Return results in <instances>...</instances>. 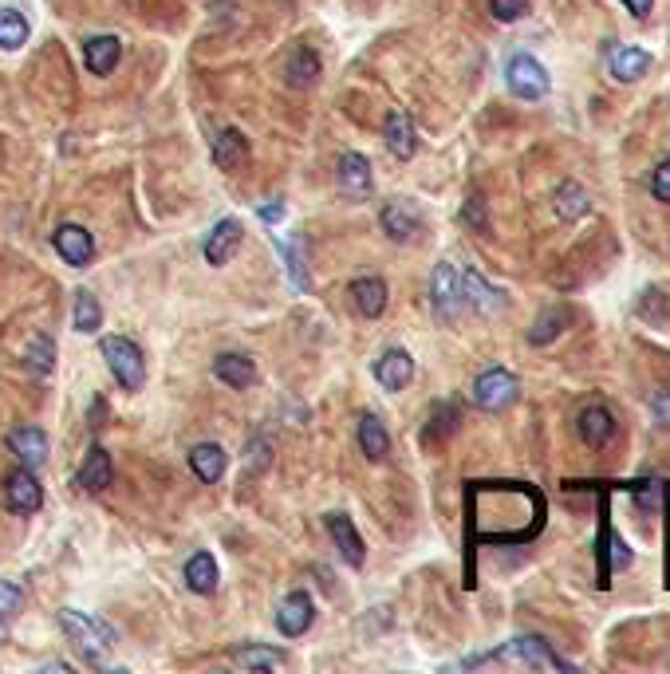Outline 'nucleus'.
I'll return each mask as SVG.
<instances>
[{"instance_id": "obj_20", "label": "nucleus", "mask_w": 670, "mask_h": 674, "mask_svg": "<svg viewBox=\"0 0 670 674\" xmlns=\"http://www.w3.org/2000/svg\"><path fill=\"white\" fill-rule=\"evenodd\" d=\"M410 375H414V359H410L402 347L383 351L379 363H375V379H379L387 391H402V387L410 383Z\"/></svg>"}, {"instance_id": "obj_9", "label": "nucleus", "mask_w": 670, "mask_h": 674, "mask_svg": "<svg viewBox=\"0 0 670 674\" xmlns=\"http://www.w3.org/2000/svg\"><path fill=\"white\" fill-rule=\"evenodd\" d=\"M8 450L28 466V470H40L48 462V434L40 426H16L8 430Z\"/></svg>"}, {"instance_id": "obj_44", "label": "nucleus", "mask_w": 670, "mask_h": 674, "mask_svg": "<svg viewBox=\"0 0 670 674\" xmlns=\"http://www.w3.org/2000/svg\"><path fill=\"white\" fill-rule=\"evenodd\" d=\"M0 639H4V615H0Z\"/></svg>"}, {"instance_id": "obj_2", "label": "nucleus", "mask_w": 670, "mask_h": 674, "mask_svg": "<svg viewBox=\"0 0 670 674\" xmlns=\"http://www.w3.org/2000/svg\"><path fill=\"white\" fill-rule=\"evenodd\" d=\"M60 627L67 631V639L75 643L79 655H87L91 663H103V655L115 647V631L103 623V619H91L75 607H64L60 611Z\"/></svg>"}, {"instance_id": "obj_12", "label": "nucleus", "mask_w": 670, "mask_h": 674, "mask_svg": "<svg viewBox=\"0 0 670 674\" xmlns=\"http://www.w3.org/2000/svg\"><path fill=\"white\" fill-rule=\"evenodd\" d=\"M237 249H241V221L237 217L217 221L213 233L205 237V261L209 265H225V261H233Z\"/></svg>"}, {"instance_id": "obj_18", "label": "nucleus", "mask_w": 670, "mask_h": 674, "mask_svg": "<svg viewBox=\"0 0 670 674\" xmlns=\"http://www.w3.org/2000/svg\"><path fill=\"white\" fill-rule=\"evenodd\" d=\"M213 375H217L225 387H233V391H245V387H253V383H257V363H253L249 355H237V351H229V355H217V363H213Z\"/></svg>"}, {"instance_id": "obj_39", "label": "nucleus", "mask_w": 670, "mask_h": 674, "mask_svg": "<svg viewBox=\"0 0 670 674\" xmlns=\"http://www.w3.org/2000/svg\"><path fill=\"white\" fill-rule=\"evenodd\" d=\"M462 221L466 225H473V229H485V198H469L466 205H462Z\"/></svg>"}, {"instance_id": "obj_13", "label": "nucleus", "mask_w": 670, "mask_h": 674, "mask_svg": "<svg viewBox=\"0 0 670 674\" xmlns=\"http://www.w3.org/2000/svg\"><path fill=\"white\" fill-rule=\"evenodd\" d=\"M316 79H320V56L308 44H296L284 60V83L296 87V91H308Z\"/></svg>"}, {"instance_id": "obj_27", "label": "nucleus", "mask_w": 670, "mask_h": 674, "mask_svg": "<svg viewBox=\"0 0 670 674\" xmlns=\"http://www.w3.org/2000/svg\"><path fill=\"white\" fill-rule=\"evenodd\" d=\"M217 560L209 556V552H194L190 560H186V584H190V592H198V596H213L217 592Z\"/></svg>"}, {"instance_id": "obj_33", "label": "nucleus", "mask_w": 670, "mask_h": 674, "mask_svg": "<svg viewBox=\"0 0 670 674\" xmlns=\"http://www.w3.org/2000/svg\"><path fill=\"white\" fill-rule=\"evenodd\" d=\"M280 253H284V265H288V276L292 284L304 292L308 288V265H304V249H300V237H288V241H276Z\"/></svg>"}, {"instance_id": "obj_31", "label": "nucleus", "mask_w": 670, "mask_h": 674, "mask_svg": "<svg viewBox=\"0 0 670 674\" xmlns=\"http://www.w3.org/2000/svg\"><path fill=\"white\" fill-rule=\"evenodd\" d=\"M24 44H28V20L16 8H0V48L16 52Z\"/></svg>"}, {"instance_id": "obj_23", "label": "nucleus", "mask_w": 670, "mask_h": 674, "mask_svg": "<svg viewBox=\"0 0 670 674\" xmlns=\"http://www.w3.org/2000/svg\"><path fill=\"white\" fill-rule=\"evenodd\" d=\"M213 162L221 170H241L249 162V138L241 135L237 127H225L221 135L213 138Z\"/></svg>"}, {"instance_id": "obj_15", "label": "nucleus", "mask_w": 670, "mask_h": 674, "mask_svg": "<svg viewBox=\"0 0 670 674\" xmlns=\"http://www.w3.org/2000/svg\"><path fill=\"white\" fill-rule=\"evenodd\" d=\"M328 533H332L335 548H339V556H343L351 568H359V564L367 560L363 537H359V529L351 525V517H343V513H328Z\"/></svg>"}, {"instance_id": "obj_7", "label": "nucleus", "mask_w": 670, "mask_h": 674, "mask_svg": "<svg viewBox=\"0 0 670 674\" xmlns=\"http://www.w3.org/2000/svg\"><path fill=\"white\" fill-rule=\"evenodd\" d=\"M458 284H462V304H469L477 316H493L505 308V292L493 288L477 269H462L458 272Z\"/></svg>"}, {"instance_id": "obj_16", "label": "nucleus", "mask_w": 670, "mask_h": 674, "mask_svg": "<svg viewBox=\"0 0 670 674\" xmlns=\"http://www.w3.org/2000/svg\"><path fill=\"white\" fill-rule=\"evenodd\" d=\"M335 178H339V190H347V194H355V198H363V194H371V162L363 158V154H339V162H335Z\"/></svg>"}, {"instance_id": "obj_26", "label": "nucleus", "mask_w": 670, "mask_h": 674, "mask_svg": "<svg viewBox=\"0 0 670 674\" xmlns=\"http://www.w3.org/2000/svg\"><path fill=\"white\" fill-rule=\"evenodd\" d=\"M552 205H556V217H560V221H580V217L592 209V198H588V190H584L580 182H560Z\"/></svg>"}, {"instance_id": "obj_22", "label": "nucleus", "mask_w": 670, "mask_h": 674, "mask_svg": "<svg viewBox=\"0 0 670 674\" xmlns=\"http://www.w3.org/2000/svg\"><path fill=\"white\" fill-rule=\"evenodd\" d=\"M119 56H123L119 36H95L83 48V64H87L91 75H111V71L119 68Z\"/></svg>"}, {"instance_id": "obj_14", "label": "nucleus", "mask_w": 670, "mask_h": 674, "mask_svg": "<svg viewBox=\"0 0 670 674\" xmlns=\"http://www.w3.org/2000/svg\"><path fill=\"white\" fill-rule=\"evenodd\" d=\"M647 68H651V52L631 48V44H619V48H611V56H607V71H611V79H619V83L643 79Z\"/></svg>"}, {"instance_id": "obj_42", "label": "nucleus", "mask_w": 670, "mask_h": 674, "mask_svg": "<svg viewBox=\"0 0 670 674\" xmlns=\"http://www.w3.org/2000/svg\"><path fill=\"white\" fill-rule=\"evenodd\" d=\"M623 4H627V8H631V16H647V12H651V4H655V0H623Z\"/></svg>"}, {"instance_id": "obj_29", "label": "nucleus", "mask_w": 670, "mask_h": 674, "mask_svg": "<svg viewBox=\"0 0 670 674\" xmlns=\"http://www.w3.org/2000/svg\"><path fill=\"white\" fill-rule=\"evenodd\" d=\"M229 663L237 671H280L288 663V655L284 651H268V647H237L229 655Z\"/></svg>"}, {"instance_id": "obj_11", "label": "nucleus", "mask_w": 670, "mask_h": 674, "mask_svg": "<svg viewBox=\"0 0 670 674\" xmlns=\"http://www.w3.org/2000/svg\"><path fill=\"white\" fill-rule=\"evenodd\" d=\"M52 245H56V253L64 257L67 265H75V269L91 265V257H95V241H91V233L83 225H60L56 237H52Z\"/></svg>"}, {"instance_id": "obj_6", "label": "nucleus", "mask_w": 670, "mask_h": 674, "mask_svg": "<svg viewBox=\"0 0 670 674\" xmlns=\"http://www.w3.org/2000/svg\"><path fill=\"white\" fill-rule=\"evenodd\" d=\"M517 399V375H509L505 367H489L473 379V403L481 410H501Z\"/></svg>"}, {"instance_id": "obj_37", "label": "nucleus", "mask_w": 670, "mask_h": 674, "mask_svg": "<svg viewBox=\"0 0 670 674\" xmlns=\"http://www.w3.org/2000/svg\"><path fill=\"white\" fill-rule=\"evenodd\" d=\"M20 604H24V592H20L12 580H0V615L20 611Z\"/></svg>"}, {"instance_id": "obj_1", "label": "nucleus", "mask_w": 670, "mask_h": 674, "mask_svg": "<svg viewBox=\"0 0 670 674\" xmlns=\"http://www.w3.org/2000/svg\"><path fill=\"white\" fill-rule=\"evenodd\" d=\"M481 663H525V667H540V671H572V663L560 659L540 635H521V639H513L509 647H501L493 655L469 659L466 667H481Z\"/></svg>"}, {"instance_id": "obj_43", "label": "nucleus", "mask_w": 670, "mask_h": 674, "mask_svg": "<svg viewBox=\"0 0 670 674\" xmlns=\"http://www.w3.org/2000/svg\"><path fill=\"white\" fill-rule=\"evenodd\" d=\"M261 217H265V221H280V217H284V205H280V202H268L265 209H261Z\"/></svg>"}, {"instance_id": "obj_38", "label": "nucleus", "mask_w": 670, "mask_h": 674, "mask_svg": "<svg viewBox=\"0 0 670 674\" xmlns=\"http://www.w3.org/2000/svg\"><path fill=\"white\" fill-rule=\"evenodd\" d=\"M651 194H655L659 202H670V158L655 166V174H651Z\"/></svg>"}, {"instance_id": "obj_41", "label": "nucleus", "mask_w": 670, "mask_h": 674, "mask_svg": "<svg viewBox=\"0 0 670 674\" xmlns=\"http://www.w3.org/2000/svg\"><path fill=\"white\" fill-rule=\"evenodd\" d=\"M607 548H611V568H627V564H631V552H627V544L619 537H611Z\"/></svg>"}, {"instance_id": "obj_36", "label": "nucleus", "mask_w": 670, "mask_h": 674, "mask_svg": "<svg viewBox=\"0 0 670 674\" xmlns=\"http://www.w3.org/2000/svg\"><path fill=\"white\" fill-rule=\"evenodd\" d=\"M52 359H56V347H52V339L36 336L32 351H28V363H32L36 371H52Z\"/></svg>"}, {"instance_id": "obj_17", "label": "nucleus", "mask_w": 670, "mask_h": 674, "mask_svg": "<svg viewBox=\"0 0 670 674\" xmlns=\"http://www.w3.org/2000/svg\"><path fill=\"white\" fill-rule=\"evenodd\" d=\"M576 430H580V438L592 446V450H600L611 442V434H615V418H611V410L600 403L584 406L580 410V418H576Z\"/></svg>"}, {"instance_id": "obj_35", "label": "nucleus", "mask_w": 670, "mask_h": 674, "mask_svg": "<svg viewBox=\"0 0 670 674\" xmlns=\"http://www.w3.org/2000/svg\"><path fill=\"white\" fill-rule=\"evenodd\" d=\"M489 12L501 20V24H513L529 12V0H489Z\"/></svg>"}, {"instance_id": "obj_3", "label": "nucleus", "mask_w": 670, "mask_h": 674, "mask_svg": "<svg viewBox=\"0 0 670 674\" xmlns=\"http://www.w3.org/2000/svg\"><path fill=\"white\" fill-rule=\"evenodd\" d=\"M99 347H103V359H107V367H111V375L119 379L123 391H138L146 383V359H142L138 343L123 336H103Z\"/></svg>"}, {"instance_id": "obj_8", "label": "nucleus", "mask_w": 670, "mask_h": 674, "mask_svg": "<svg viewBox=\"0 0 670 674\" xmlns=\"http://www.w3.org/2000/svg\"><path fill=\"white\" fill-rule=\"evenodd\" d=\"M430 304H434L438 320H458V312H462V284H458L454 265H438L434 269V276H430Z\"/></svg>"}, {"instance_id": "obj_30", "label": "nucleus", "mask_w": 670, "mask_h": 674, "mask_svg": "<svg viewBox=\"0 0 670 674\" xmlns=\"http://www.w3.org/2000/svg\"><path fill=\"white\" fill-rule=\"evenodd\" d=\"M383 233L391 237V241H410L414 237V229H418V221H414V213H406V205L402 202H387L383 205Z\"/></svg>"}, {"instance_id": "obj_19", "label": "nucleus", "mask_w": 670, "mask_h": 674, "mask_svg": "<svg viewBox=\"0 0 670 674\" xmlns=\"http://www.w3.org/2000/svg\"><path fill=\"white\" fill-rule=\"evenodd\" d=\"M75 481H79L87 493H99V489H107V485L115 481L111 454H107L103 446H91V450H87V458H83V466H79V473H75Z\"/></svg>"}, {"instance_id": "obj_5", "label": "nucleus", "mask_w": 670, "mask_h": 674, "mask_svg": "<svg viewBox=\"0 0 670 674\" xmlns=\"http://www.w3.org/2000/svg\"><path fill=\"white\" fill-rule=\"evenodd\" d=\"M505 83L517 99H544L548 95V71L536 64L529 52H517L509 64H505Z\"/></svg>"}, {"instance_id": "obj_40", "label": "nucleus", "mask_w": 670, "mask_h": 674, "mask_svg": "<svg viewBox=\"0 0 670 674\" xmlns=\"http://www.w3.org/2000/svg\"><path fill=\"white\" fill-rule=\"evenodd\" d=\"M651 414H655L659 426H670V387H659L651 395Z\"/></svg>"}, {"instance_id": "obj_10", "label": "nucleus", "mask_w": 670, "mask_h": 674, "mask_svg": "<svg viewBox=\"0 0 670 674\" xmlns=\"http://www.w3.org/2000/svg\"><path fill=\"white\" fill-rule=\"evenodd\" d=\"M312 619H316L312 596H308V592H288V600L280 604V615H276V627H280V635L300 639V635L312 627Z\"/></svg>"}, {"instance_id": "obj_34", "label": "nucleus", "mask_w": 670, "mask_h": 674, "mask_svg": "<svg viewBox=\"0 0 670 674\" xmlns=\"http://www.w3.org/2000/svg\"><path fill=\"white\" fill-rule=\"evenodd\" d=\"M564 324H568V312H556V308H548L540 320L533 324V332H529V343H548V339H556L564 332Z\"/></svg>"}, {"instance_id": "obj_28", "label": "nucleus", "mask_w": 670, "mask_h": 674, "mask_svg": "<svg viewBox=\"0 0 670 674\" xmlns=\"http://www.w3.org/2000/svg\"><path fill=\"white\" fill-rule=\"evenodd\" d=\"M190 470L198 473L205 485H213V481H221L225 477V450L217 446V442H201L190 450Z\"/></svg>"}, {"instance_id": "obj_21", "label": "nucleus", "mask_w": 670, "mask_h": 674, "mask_svg": "<svg viewBox=\"0 0 670 674\" xmlns=\"http://www.w3.org/2000/svg\"><path fill=\"white\" fill-rule=\"evenodd\" d=\"M383 138H387V150L406 162V158H414V150H418V138H414V123L406 119V111H391L387 115V123H383Z\"/></svg>"}, {"instance_id": "obj_25", "label": "nucleus", "mask_w": 670, "mask_h": 674, "mask_svg": "<svg viewBox=\"0 0 670 674\" xmlns=\"http://www.w3.org/2000/svg\"><path fill=\"white\" fill-rule=\"evenodd\" d=\"M359 450L367 462H383L391 454V438H387V426L375 418V414H359Z\"/></svg>"}, {"instance_id": "obj_32", "label": "nucleus", "mask_w": 670, "mask_h": 674, "mask_svg": "<svg viewBox=\"0 0 670 674\" xmlns=\"http://www.w3.org/2000/svg\"><path fill=\"white\" fill-rule=\"evenodd\" d=\"M99 324H103L99 300H95L91 292H75V332L91 336V332H99Z\"/></svg>"}, {"instance_id": "obj_24", "label": "nucleus", "mask_w": 670, "mask_h": 674, "mask_svg": "<svg viewBox=\"0 0 670 674\" xmlns=\"http://www.w3.org/2000/svg\"><path fill=\"white\" fill-rule=\"evenodd\" d=\"M351 304H355L367 320L383 316V308H387V284H383L379 276H359V280L351 284Z\"/></svg>"}, {"instance_id": "obj_4", "label": "nucleus", "mask_w": 670, "mask_h": 674, "mask_svg": "<svg viewBox=\"0 0 670 674\" xmlns=\"http://www.w3.org/2000/svg\"><path fill=\"white\" fill-rule=\"evenodd\" d=\"M4 505L12 513H20V517H28V513H36L44 505V485L36 481V470L16 466V470L4 473Z\"/></svg>"}]
</instances>
